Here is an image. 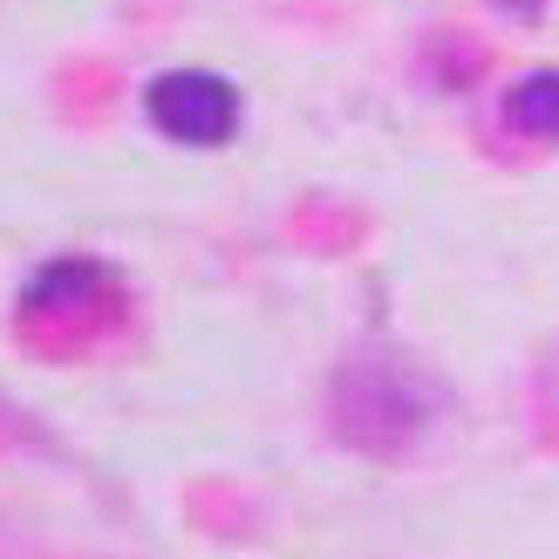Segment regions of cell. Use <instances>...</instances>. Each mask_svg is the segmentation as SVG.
<instances>
[{
  "instance_id": "1",
  "label": "cell",
  "mask_w": 559,
  "mask_h": 559,
  "mask_svg": "<svg viewBox=\"0 0 559 559\" xmlns=\"http://www.w3.org/2000/svg\"><path fill=\"white\" fill-rule=\"evenodd\" d=\"M144 117L171 136V144L212 151L239 130V90L212 69H164L144 90Z\"/></svg>"
},
{
  "instance_id": "2",
  "label": "cell",
  "mask_w": 559,
  "mask_h": 559,
  "mask_svg": "<svg viewBox=\"0 0 559 559\" xmlns=\"http://www.w3.org/2000/svg\"><path fill=\"white\" fill-rule=\"evenodd\" d=\"M506 117H512V130L539 136V144H559V69H539V75L512 82Z\"/></svg>"
},
{
  "instance_id": "3",
  "label": "cell",
  "mask_w": 559,
  "mask_h": 559,
  "mask_svg": "<svg viewBox=\"0 0 559 559\" xmlns=\"http://www.w3.org/2000/svg\"><path fill=\"white\" fill-rule=\"evenodd\" d=\"M90 287H103V266H90V260H62V266H41V273H35V287H27V307L82 300Z\"/></svg>"
}]
</instances>
